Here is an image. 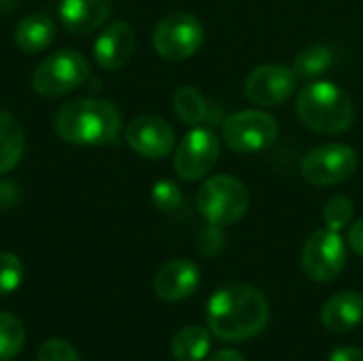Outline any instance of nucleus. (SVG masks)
I'll list each match as a JSON object with an SVG mask.
<instances>
[{"label": "nucleus", "mask_w": 363, "mask_h": 361, "mask_svg": "<svg viewBox=\"0 0 363 361\" xmlns=\"http://www.w3.org/2000/svg\"><path fill=\"white\" fill-rule=\"evenodd\" d=\"M211 332L228 343H242L262 334L270 321V306L262 291L234 283L213 294L206 309Z\"/></svg>", "instance_id": "nucleus-1"}, {"label": "nucleus", "mask_w": 363, "mask_h": 361, "mask_svg": "<svg viewBox=\"0 0 363 361\" xmlns=\"http://www.w3.org/2000/svg\"><path fill=\"white\" fill-rule=\"evenodd\" d=\"M53 126L57 136L70 145H113L121 132V113L108 100L79 98L60 106Z\"/></svg>", "instance_id": "nucleus-2"}, {"label": "nucleus", "mask_w": 363, "mask_h": 361, "mask_svg": "<svg viewBox=\"0 0 363 361\" xmlns=\"http://www.w3.org/2000/svg\"><path fill=\"white\" fill-rule=\"evenodd\" d=\"M296 113L300 121L319 134H342L355 121L351 96L332 81H313L298 91Z\"/></svg>", "instance_id": "nucleus-3"}, {"label": "nucleus", "mask_w": 363, "mask_h": 361, "mask_svg": "<svg viewBox=\"0 0 363 361\" xmlns=\"http://www.w3.org/2000/svg\"><path fill=\"white\" fill-rule=\"evenodd\" d=\"M249 189L242 181L230 174H215L202 183L196 196L200 215L217 228L238 223L249 211Z\"/></svg>", "instance_id": "nucleus-4"}, {"label": "nucleus", "mask_w": 363, "mask_h": 361, "mask_svg": "<svg viewBox=\"0 0 363 361\" xmlns=\"http://www.w3.org/2000/svg\"><path fill=\"white\" fill-rule=\"evenodd\" d=\"M87 74L89 62L74 49H62L36 66L32 74V87L43 98H60L83 85Z\"/></svg>", "instance_id": "nucleus-5"}, {"label": "nucleus", "mask_w": 363, "mask_h": 361, "mask_svg": "<svg viewBox=\"0 0 363 361\" xmlns=\"http://www.w3.org/2000/svg\"><path fill=\"white\" fill-rule=\"evenodd\" d=\"M277 136H279V121L262 109L238 111L230 115L221 126L223 143L234 153H242V155H251L268 149L270 145H274Z\"/></svg>", "instance_id": "nucleus-6"}, {"label": "nucleus", "mask_w": 363, "mask_h": 361, "mask_svg": "<svg viewBox=\"0 0 363 361\" xmlns=\"http://www.w3.org/2000/svg\"><path fill=\"white\" fill-rule=\"evenodd\" d=\"M357 153L345 143H328L315 147L302 157L300 172L315 187H332L349 181L357 170Z\"/></svg>", "instance_id": "nucleus-7"}, {"label": "nucleus", "mask_w": 363, "mask_h": 361, "mask_svg": "<svg viewBox=\"0 0 363 361\" xmlns=\"http://www.w3.org/2000/svg\"><path fill=\"white\" fill-rule=\"evenodd\" d=\"M204 43V26L191 13H170L153 30V47L160 57L181 62L198 53Z\"/></svg>", "instance_id": "nucleus-8"}, {"label": "nucleus", "mask_w": 363, "mask_h": 361, "mask_svg": "<svg viewBox=\"0 0 363 361\" xmlns=\"http://www.w3.org/2000/svg\"><path fill=\"white\" fill-rule=\"evenodd\" d=\"M347 264V249L340 232L321 228L313 232L302 249V268L317 283L334 281Z\"/></svg>", "instance_id": "nucleus-9"}, {"label": "nucleus", "mask_w": 363, "mask_h": 361, "mask_svg": "<svg viewBox=\"0 0 363 361\" xmlns=\"http://www.w3.org/2000/svg\"><path fill=\"white\" fill-rule=\"evenodd\" d=\"M221 153L219 138L213 130L196 126L189 130L174 153V170L183 181H200L204 179L213 166L217 164Z\"/></svg>", "instance_id": "nucleus-10"}, {"label": "nucleus", "mask_w": 363, "mask_h": 361, "mask_svg": "<svg viewBox=\"0 0 363 361\" xmlns=\"http://www.w3.org/2000/svg\"><path fill=\"white\" fill-rule=\"evenodd\" d=\"M298 77L283 64H264L249 72L245 96L257 106H281L296 94Z\"/></svg>", "instance_id": "nucleus-11"}, {"label": "nucleus", "mask_w": 363, "mask_h": 361, "mask_svg": "<svg viewBox=\"0 0 363 361\" xmlns=\"http://www.w3.org/2000/svg\"><path fill=\"white\" fill-rule=\"evenodd\" d=\"M128 145L147 160H164L174 149L172 126L155 115H143L130 121L125 128Z\"/></svg>", "instance_id": "nucleus-12"}, {"label": "nucleus", "mask_w": 363, "mask_h": 361, "mask_svg": "<svg viewBox=\"0 0 363 361\" xmlns=\"http://www.w3.org/2000/svg\"><path fill=\"white\" fill-rule=\"evenodd\" d=\"M136 49V32L128 21L108 23L94 43V60L104 70L125 66Z\"/></svg>", "instance_id": "nucleus-13"}, {"label": "nucleus", "mask_w": 363, "mask_h": 361, "mask_svg": "<svg viewBox=\"0 0 363 361\" xmlns=\"http://www.w3.org/2000/svg\"><path fill=\"white\" fill-rule=\"evenodd\" d=\"M200 285V268L191 260H172L153 279V291L164 302L189 298Z\"/></svg>", "instance_id": "nucleus-14"}, {"label": "nucleus", "mask_w": 363, "mask_h": 361, "mask_svg": "<svg viewBox=\"0 0 363 361\" xmlns=\"http://www.w3.org/2000/svg\"><path fill=\"white\" fill-rule=\"evenodd\" d=\"M111 15V0H60V19L72 34H91Z\"/></svg>", "instance_id": "nucleus-15"}, {"label": "nucleus", "mask_w": 363, "mask_h": 361, "mask_svg": "<svg viewBox=\"0 0 363 361\" xmlns=\"http://www.w3.org/2000/svg\"><path fill=\"white\" fill-rule=\"evenodd\" d=\"M363 319V296L357 291H342L330 298L321 311L323 328L332 334H347Z\"/></svg>", "instance_id": "nucleus-16"}, {"label": "nucleus", "mask_w": 363, "mask_h": 361, "mask_svg": "<svg viewBox=\"0 0 363 361\" xmlns=\"http://www.w3.org/2000/svg\"><path fill=\"white\" fill-rule=\"evenodd\" d=\"M13 36H15V45L23 53H38V51H45L53 43L55 23L51 17H47L43 13L28 15L17 23Z\"/></svg>", "instance_id": "nucleus-17"}, {"label": "nucleus", "mask_w": 363, "mask_h": 361, "mask_svg": "<svg viewBox=\"0 0 363 361\" xmlns=\"http://www.w3.org/2000/svg\"><path fill=\"white\" fill-rule=\"evenodd\" d=\"M26 151V134L19 126V121L6 113L0 111V174L13 170Z\"/></svg>", "instance_id": "nucleus-18"}, {"label": "nucleus", "mask_w": 363, "mask_h": 361, "mask_svg": "<svg viewBox=\"0 0 363 361\" xmlns=\"http://www.w3.org/2000/svg\"><path fill=\"white\" fill-rule=\"evenodd\" d=\"M170 351L177 361H202L211 351V334L198 326L183 328L174 334Z\"/></svg>", "instance_id": "nucleus-19"}, {"label": "nucleus", "mask_w": 363, "mask_h": 361, "mask_svg": "<svg viewBox=\"0 0 363 361\" xmlns=\"http://www.w3.org/2000/svg\"><path fill=\"white\" fill-rule=\"evenodd\" d=\"M172 104H174V113L177 117L187 123V126H200L208 119L211 115V106L206 102V98L191 85H183L174 91V98H172Z\"/></svg>", "instance_id": "nucleus-20"}, {"label": "nucleus", "mask_w": 363, "mask_h": 361, "mask_svg": "<svg viewBox=\"0 0 363 361\" xmlns=\"http://www.w3.org/2000/svg\"><path fill=\"white\" fill-rule=\"evenodd\" d=\"M334 57H332V51L325 47V45H313V47H306L302 49L296 60H294V72L298 79H306V81H315L319 77H323L330 66H332Z\"/></svg>", "instance_id": "nucleus-21"}, {"label": "nucleus", "mask_w": 363, "mask_h": 361, "mask_svg": "<svg viewBox=\"0 0 363 361\" xmlns=\"http://www.w3.org/2000/svg\"><path fill=\"white\" fill-rule=\"evenodd\" d=\"M23 345H26L23 323L15 315L0 311V361L17 357Z\"/></svg>", "instance_id": "nucleus-22"}, {"label": "nucleus", "mask_w": 363, "mask_h": 361, "mask_svg": "<svg viewBox=\"0 0 363 361\" xmlns=\"http://www.w3.org/2000/svg\"><path fill=\"white\" fill-rule=\"evenodd\" d=\"M353 215H355V204L347 196H334L323 206V223L334 232H342L347 226H351Z\"/></svg>", "instance_id": "nucleus-23"}, {"label": "nucleus", "mask_w": 363, "mask_h": 361, "mask_svg": "<svg viewBox=\"0 0 363 361\" xmlns=\"http://www.w3.org/2000/svg\"><path fill=\"white\" fill-rule=\"evenodd\" d=\"M23 281V264L15 253L0 251V298L19 289Z\"/></svg>", "instance_id": "nucleus-24"}, {"label": "nucleus", "mask_w": 363, "mask_h": 361, "mask_svg": "<svg viewBox=\"0 0 363 361\" xmlns=\"http://www.w3.org/2000/svg\"><path fill=\"white\" fill-rule=\"evenodd\" d=\"M151 202L155 204V209H160L164 213H174L183 206V191L177 183L164 179V181H157L153 185Z\"/></svg>", "instance_id": "nucleus-25"}, {"label": "nucleus", "mask_w": 363, "mask_h": 361, "mask_svg": "<svg viewBox=\"0 0 363 361\" xmlns=\"http://www.w3.org/2000/svg\"><path fill=\"white\" fill-rule=\"evenodd\" d=\"M36 361H81V357L70 343L53 338L40 345Z\"/></svg>", "instance_id": "nucleus-26"}, {"label": "nucleus", "mask_w": 363, "mask_h": 361, "mask_svg": "<svg viewBox=\"0 0 363 361\" xmlns=\"http://www.w3.org/2000/svg\"><path fill=\"white\" fill-rule=\"evenodd\" d=\"M200 247H202V251H204L206 255H217V253H221V249H223V236H221V232H219L217 226H211V230H206V232L202 234Z\"/></svg>", "instance_id": "nucleus-27"}, {"label": "nucleus", "mask_w": 363, "mask_h": 361, "mask_svg": "<svg viewBox=\"0 0 363 361\" xmlns=\"http://www.w3.org/2000/svg\"><path fill=\"white\" fill-rule=\"evenodd\" d=\"M349 245L357 255L363 257V219L351 223V228H349Z\"/></svg>", "instance_id": "nucleus-28"}, {"label": "nucleus", "mask_w": 363, "mask_h": 361, "mask_svg": "<svg viewBox=\"0 0 363 361\" xmlns=\"http://www.w3.org/2000/svg\"><path fill=\"white\" fill-rule=\"evenodd\" d=\"M328 361H363V351L355 347H342V349H336Z\"/></svg>", "instance_id": "nucleus-29"}, {"label": "nucleus", "mask_w": 363, "mask_h": 361, "mask_svg": "<svg viewBox=\"0 0 363 361\" xmlns=\"http://www.w3.org/2000/svg\"><path fill=\"white\" fill-rule=\"evenodd\" d=\"M208 361H245V357L240 353H236V351H219Z\"/></svg>", "instance_id": "nucleus-30"}, {"label": "nucleus", "mask_w": 363, "mask_h": 361, "mask_svg": "<svg viewBox=\"0 0 363 361\" xmlns=\"http://www.w3.org/2000/svg\"><path fill=\"white\" fill-rule=\"evenodd\" d=\"M17 6V0H0V15H9Z\"/></svg>", "instance_id": "nucleus-31"}]
</instances>
